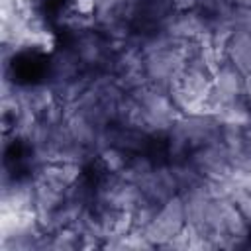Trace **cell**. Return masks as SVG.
I'll return each instance as SVG.
<instances>
[{
    "label": "cell",
    "mask_w": 251,
    "mask_h": 251,
    "mask_svg": "<svg viewBox=\"0 0 251 251\" xmlns=\"http://www.w3.org/2000/svg\"><path fill=\"white\" fill-rule=\"evenodd\" d=\"M222 124L214 114H180L165 137L167 161L186 159L196 147L220 139Z\"/></svg>",
    "instance_id": "6da1fadb"
},
{
    "label": "cell",
    "mask_w": 251,
    "mask_h": 251,
    "mask_svg": "<svg viewBox=\"0 0 251 251\" xmlns=\"http://www.w3.org/2000/svg\"><path fill=\"white\" fill-rule=\"evenodd\" d=\"M143 202H145V196H143L141 188L133 182H127V180L120 178L118 175L104 173L94 182V202H92V206L133 212Z\"/></svg>",
    "instance_id": "7a4b0ae2"
},
{
    "label": "cell",
    "mask_w": 251,
    "mask_h": 251,
    "mask_svg": "<svg viewBox=\"0 0 251 251\" xmlns=\"http://www.w3.org/2000/svg\"><path fill=\"white\" fill-rule=\"evenodd\" d=\"M71 47L86 71H110L114 49L98 27L73 33Z\"/></svg>",
    "instance_id": "3957f363"
},
{
    "label": "cell",
    "mask_w": 251,
    "mask_h": 251,
    "mask_svg": "<svg viewBox=\"0 0 251 251\" xmlns=\"http://www.w3.org/2000/svg\"><path fill=\"white\" fill-rule=\"evenodd\" d=\"M184 226H186V222H184V204H182L180 194H175L165 204H161L155 220L149 224V227L143 233L155 247H161L171 237H175Z\"/></svg>",
    "instance_id": "277c9868"
},
{
    "label": "cell",
    "mask_w": 251,
    "mask_h": 251,
    "mask_svg": "<svg viewBox=\"0 0 251 251\" xmlns=\"http://www.w3.org/2000/svg\"><path fill=\"white\" fill-rule=\"evenodd\" d=\"M159 29L167 31L176 39H194L198 43H204L210 33V18L200 10H173L163 20Z\"/></svg>",
    "instance_id": "5b68a950"
},
{
    "label": "cell",
    "mask_w": 251,
    "mask_h": 251,
    "mask_svg": "<svg viewBox=\"0 0 251 251\" xmlns=\"http://www.w3.org/2000/svg\"><path fill=\"white\" fill-rule=\"evenodd\" d=\"M188 159L200 171V175L210 178V180L224 178L231 169L229 151L226 149L222 139H214V141H208V143L196 147L188 155Z\"/></svg>",
    "instance_id": "8992f818"
},
{
    "label": "cell",
    "mask_w": 251,
    "mask_h": 251,
    "mask_svg": "<svg viewBox=\"0 0 251 251\" xmlns=\"http://www.w3.org/2000/svg\"><path fill=\"white\" fill-rule=\"evenodd\" d=\"M145 200L161 206L165 204L171 196L178 194V184H176V178L173 175V169L169 165V161H163V163H157L153 173L139 184Z\"/></svg>",
    "instance_id": "52a82bcc"
},
{
    "label": "cell",
    "mask_w": 251,
    "mask_h": 251,
    "mask_svg": "<svg viewBox=\"0 0 251 251\" xmlns=\"http://www.w3.org/2000/svg\"><path fill=\"white\" fill-rule=\"evenodd\" d=\"M18 98L22 108L31 110L37 116H41L47 108H51L57 102L55 88L49 80L35 84H18Z\"/></svg>",
    "instance_id": "ba28073f"
},
{
    "label": "cell",
    "mask_w": 251,
    "mask_h": 251,
    "mask_svg": "<svg viewBox=\"0 0 251 251\" xmlns=\"http://www.w3.org/2000/svg\"><path fill=\"white\" fill-rule=\"evenodd\" d=\"M84 71L86 69L82 67L80 59L76 57V53L73 51L71 45L63 47V49H55L49 59V82L67 80V78L78 76Z\"/></svg>",
    "instance_id": "9c48e42d"
},
{
    "label": "cell",
    "mask_w": 251,
    "mask_h": 251,
    "mask_svg": "<svg viewBox=\"0 0 251 251\" xmlns=\"http://www.w3.org/2000/svg\"><path fill=\"white\" fill-rule=\"evenodd\" d=\"M112 145H118L120 149H124L129 155L149 153V149L153 145V137L141 129L112 124Z\"/></svg>",
    "instance_id": "30bf717a"
},
{
    "label": "cell",
    "mask_w": 251,
    "mask_h": 251,
    "mask_svg": "<svg viewBox=\"0 0 251 251\" xmlns=\"http://www.w3.org/2000/svg\"><path fill=\"white\" fill-rule=\"evenodd\" d=\"M226 61L243 75L251 73V31H235L226 47Z\"/></svg>",
    "instance_id": "8fae6325"
},
{
    "label": "cell",
    "mask_w": 251,
    "mask_h": 251,
    "mask_svg": "<svg viewBox=\"0 0 251 251\" xmlns=\"http://www.w3.org/2000/svg\"><path fill=\"white\" fill-rule=\"evenodd\" d=\"M94 73L96 71H84L78 76H73V78H67V80H59V82H51L53 88H55L57 100L63 102L65 106L75 104L86 92V88L90 86V80H92Z\"/></svg>",
    "instance_id": "7c38bea8"
},
{
    "label": "cell",
    "mask_w": 251,
    "mask_h": 251,
    "mask_svg": "<svg viewBox=\"0 0 251 251\" xmlns=\"http://www.w3.org/2000/svg\"><path fill=\"white\" fill-rule=\"evenodd\" d=\"M214 116L218 118V122L222 126L245 127V126L251 124V106L243 96H239V98H233V100L226 102Z\"/></svg>",
    "instance_id": "4fadbf2b"
},
{
    "label": "cell",
    "mask_w": 251,
    "mask_h": 251,
    "mask_svg": "<svg viewBox=\"0 0 251 251\" xmlns=\"http://www.w3.org/2000/svg\"><path fill=\"white\" fill-rule=\"evenodd\" d=\"M155 165H157V163L151 159L149 153H135V155H129L127 165L118 173V176L139 186V184L153 173Z\"/></svg>",
    "instance_id": "5bb4252c"
},
{
    "label": "cell",
    "mask_w": 251,
    "mask_h": 251,
    "mask_svg": "<svg viewBox=\"0 0 251 251\" xmlns=\"http://www.w3.org/2000/svg\"><path fill=\"white\" fill-rule=\"evenodd\" d=\"M127 159H129V153H126L118 145H108L96 155V161L102 173H108V175H118L127 165Z\"/></svg>",
    "instance_id": "9a60e30c"
},
{
    "label": "cell",
    "mask_w": 251,
    "mask_h": 251,
    "mask_svg": "<svg viewBox=\"0 0 251 251\" xmlns=\"http://www.w3.org/2000/svg\"><path fill=\"white\" fill-rule=\"evenodd\" d=\"M171 169H173V175L176 178V184H178V192L194 186L198 180H202V175L200 171L190 163V159H178V161H171L169 163Z\"/></svg>",
    "instance_id": "2e32d148"
},
{
    "label": "cell",
    "mask_w": 251,
    "mask_h": 251,
    "mask_svg": "<svg viewBox=\"0 0 251 251\" xmlns=\"http://www.w3.org/2000/svg\"><path fill=\"white\" fill-rule=\"evenodd\" d=\"M82 249V237L75 227H61L51 233V251Z\"/></svg>",
    "instance_id": "e0dca14e"
},
{
    "label": "cell",
    "mask_w": 251,
    "mask_h": 251,
    "mask_svg": "<svg viewBox=\"0 0 251 251\" xmlns=\"http://www.w3.org/2000/svg\"><path fill=\"white\" fill-rule=\"evenodd\" d=\"M161 206L145 200L143 204H139L131 214H133V229H139V231H145L149 227V224L155 220L157 212H159Z\"/></svg>",
    "instance_id": "ac0fdd59"
},
{
    "label": "cell",
    "mask_w": 251,
    "mask_h": 251,
    "mask_svg": "<svg viewBox=\"0 0 251 251\" xmlns=\"http://www.w3.org/2000/svg\"><path fill=\"white\" fill-rule=\"evenodd\" d=\"M229 163H231V167H239V169L251 173V143H247L241 151L229 155Z\"/></svg>",
    "instance_id": "d6986e66"
},
{
    "label": "cell",
    "mask_w": 251,
    "mask_h": 251,
    "mask_svg": "<svg viewBox=\"0 0 251 251\" xmlns=\"http://www.w3.org/2000/svg\"><path fill=\"white\" fill-rule=\"evenodd\" d=\"M71 12L80 14V16H92L96 12V2L94 0H73L71 4Z\"/></svg>",
    "instance_id": "ffe728a7"
},
{
    "label": "cell",
    "mask_w": 251,
    "mask_h": 251,
    "mask_svg": "<svg viewBox=\"0 0 251 251\" xmlns=\"http://www.w3.org/2000/svg\"><path fill=\"white\" fill-rule=\"evenodd\" d=\"M235 206L239 208V212L243 214V218L247 220V224L251 226V194H247V196H245L243 200H239Z\"/></svg>",
    "instance_id": "44dd1931"
},
{
    "label": "cell",
    "mask_w": 251,
    "mask_h": 251,
    "mask_svg": "<svg viewBox=\"0 0 251 251\" xmlns=\"http://www.w3.org/2000/svg\"><path fill=\"white\" fill-rule=\"evenodd\" d=\"M196 2L198 0H171L173 10L184 12V10H196Z\"/></svg>",
    "instance_id": "7402d4cb"
},
{
    "label": "cell",
    "mask_w": 251,
    "mask_h": 251,
    "mask_svg": "<svg viewBox=\"0 0 251 251\" xmlns=\"http://www.w3.org/2000/svg\"><path fill=\"white\" fill-rule=\"evenodd\" d=\"M243 98L249 102L251 106V73L245 75V82H243Z\"/></svg>",
    "instance_id": "603a6c76"
},
{
    "label": "cell",
    "mask_w": 251,
    "mask_h": 251,
    "mask_svg": "<svg viewBox=\"0 0 251 251\" xmlns=\"http://www.w3.org/2000/svg\"><path fill=\"white\" fill-rule=\"evenodd\" d=\"M233 6H239V8H251V0H233Z\"/></svg>",
    "instance_id": "cb8c5ba5"
},
{
    "label": "cell",
    "mask_w": 251,
    "mask_h": 251,
    "mask_svg": "<svg viewBox=\"0 0 251 251\" xmlns=\"http://www.w3.org/2000/svg\"><path fill=\"white\" fill-rule=\"evenodd\" d=\"M243 131H245V139L251 143V124H249V126H245V127H243Z\"/></svg>",
    "instance_id": "d4e9b609"
},
{
    "label": "cell",
    "mask_w": 251,
    "mask_h": 251,
    "mask_svg": "<svg viewBox=\"0 0 251 251\" xmlns=\"http://www.w3.org/2000/svg\"><path fill=\"white\" fill-rule=\"evenodd\" d=\"M231 2H233V0H231Z\"/></svg>",
    "instance_id": "484cf974"
}]
</instances>
